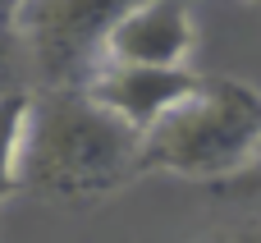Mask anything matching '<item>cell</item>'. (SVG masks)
<instances>
[{
	"instance_id": "7",
	"label": "cell",
	"mask_w": 261,
	"mask_h": 243,
	"mask_svg": "<svg viewBox=\"0 0 261 243\" xmlns=\"http://www.w3.org/2000/svg\"><path fill=\"white\" fill-rule=\"evenodd\" d=\"M202 243H261V221H243V225H220Z\"/></svg>"
},
{
	"instance_id": "4",
	"label": "cell",
	"mask_w": 261,
	"mask_h": 243,
	"mask_svg": "<svg viewBox=\"0 0 261 243\" xmlns=\"http://www.w3.org/2000/svg\"><path fill=\"white\" fill-rule=\"evenodd\" d=\"M193 51H197L193 0H138L115 18L106 37V64L179 69L193 60Z\"/></svg>"
},
{
	"instance_id": "8",
	"label": "cell",
	"mask_w": 261,
	"mask_h": 243,
	"mask_svg": "<svg viewBox=\"0 0 261 243\" xmlns=\"http://www.w3.org/2000/svg\"><path fill=\"white\" fill-rule=\"evenodd\" d=\"M243 5H261V0H243Z\"/></svg>"
},
{
	"instance_id": "5",
	"label": "cell",
	"mask_w": 261,
	"mask_h": 243,
	"mask_svg": "<svg viewBox=\"0 0 261 243\" xmlns=\"http://www.w3.org/2000/svg\"><path fill=\"white\" fill-rule=\"evenodd\" d=\"M202 83L197 69H151V64H101L87 83L92 101H101L115 119H124L138 138H147L193 87Z\"/></svg>"
},
{
	"instance_id": "6",
	"label": "cell",
	"mask_w": 261,
	"mask_h": 243,
	"mask_svg": "<svg viewBox=\"0 0 261 243\" xmlns=\"http://www.w3.org/2000/svg\"><path fill=\"white\" fill-rule=\"evenodd\" d=\"M211 193H216V198H225V202H257V207H261V152H257V161H248L239 175L216 179V184H211Z\"/></svg>"
},
{
	"instance_id": "2",
	"label": "cell",
	"mask_w": 261,
	"mask_h": 243,
	"mask_svg": "<svg viewBox=\"0 0 261 243\" xmlns=\"http://www.w3.org/2000/svg\"><path fill=\"white\" fill-rule=\"evenodd\" d=\"M261 152V87L243 78H206L142 138L138 179L142 175H179V179H229Z\"/></svg>"
},
{
	"instance_id": "3",
	"label": "cell",
	"mask_w": 261,
	"mask_h": 243,
	"mask_svg": "<svg viewBox=\"0 0 261 243\" xmlns=\"http://www.w3.org/2000/svg\"><path fill=\"white\" fill-rule=\"evenodd\" d=\"M138 0H23L14 14V46L37 87H87L106 64L115 18Z\"/></svg>"
},
{
	"instance_id": "1",
	"label": "cell",
	"mask_w": 261,
	"mask_h": 243,
	"mask_svg": "<svg viewBox=\"0 0 261 243\" xmlns=\"http://www.w3.org/2000/svg\"><path fill=\"white\" fill-rule=\"evenodd\" d=\"M142 138L87 87H37L18 138L14 193L46 202H96L138 179Z\"/></svg>"
}]
</instances>
